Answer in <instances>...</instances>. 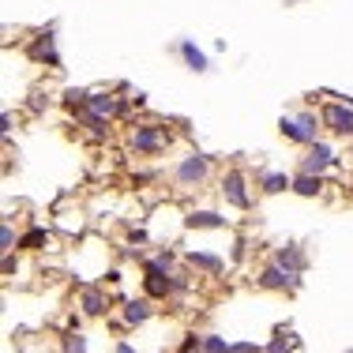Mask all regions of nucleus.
<instances>
[{"mask_svg":"<svg viewBox=\"0 0 353 353\" xmlns=\"http://www.w3.org/2000/svg\"><path fill=\"white\" fill-rule=\"evenodd\" d=\"M165 128H158V124H139L136 132H132V150H139V154H154V150L165 147Z\"/></svg>","mask_w":353,"mask_h":353,"instance_id":"7ed1b4c3","label":"nucleus"},{"mask_svg":"<svg viewBox=\"0 0 353 353\" xmlns=\"http://www.w3.org/2000/svg\"><path fill=\"white\" fill-rule=\"evenodd\" d=\"M117 353H136V350H132L128 342H121V346H117Z\"/></svg>","mask_w":353,"mask_h":353,"instance_id":"393cba45","label":"nucleus"},{"mask_svg":"<svg viewBox=\"0 0 353 353\" xmlns=\"http://www.w3.org/2000/svg\"><path fill=\"white\" fill-rule=\"evenodd\" d=\"M256 285H259V290H297L301 279H297L293 271H285V267L271 263V267H263V271H259Z\"/></svg>","mask_w":353,"mask_h":353,"instance_id":"39448f33","label":"nucleus"},{"mask_svg":"<svg viewBox=\"0 0 353 353\" xmlns=\"http://www.w3.org/2000/svg\"><path fill=\"white\" fill-rule=\"evenodd\" d=\"M207 173H211V158H203V154H188L176 162V181L181 184H203Z\"/></svg>","mask_w":353,"mask_h":353,"instance_id":"20e7f679","label":"nucleus"},{"mask_svg":"<svg viewBox=\"0 0 353 353\" xmlns=\"http://www.w3.org/2000/svg\"><path fill=\"white\" fill-rule=\"evenodd\" d=\"M188 225H192V230H222L225 218L218 214V211H192L188 214Z\"/></svg>","mask_w":353,"mask_h":353,"instance_id":"4468645a","label":"nucleus"},{"mask_svg":"<svg viewBox=\"0 0 353 353\" xmlns=\"http://www.w3.org/2000/svg\"><path fill=\"white\" fill-rule=\"evenodd\" d=\"M259 188H263L267 196H279V192L293 188V176H285V173H267L263 181H259Z\"/></svg>","mask_w":353,"mask_h":353,"instance_id":"dca6fc26","label":"nucleus"},{"mask_svg":"<svg viewBox=\"0 0 353 353\" xmlns=\"http://www.w3.org/2000/svg\"><path fill=\"white\" fill-rule=\"evenodd\" d=\"M30 57L41 61V64H49V68H61V53H57V34H53V30H41V34L34 38Z\"/></svg>","mask_w":353,"mask_h":353,"instance_id":"0eeeda50","label":"nucleus"},{"mask_svg":"<svg viewBox=\"0 0 353 353\" xmlns=\"http://www.w3.org/2000/svg\"><path fill=\"white\" fill-rule=\"evenodd\" d=\"M274 263L285 267V271H293V274H301L305 271V252H301L297 245H282L279 256H274Z\"/></svg>","mask_w":353,"mask_h":353,"instance_id":"f8f14e48","label":"nucleus"},{"mask_svg":"<svg viewBox=\"0 0 353 353\" xmlns=\"http://www.w3.org/2000/svg\"><path fill=\"white\" fill-rule=\"evenodd\" d=\"M346 353H353V350H346Z\"/></svg>","mask_w":353,"mask_h":353,"instance_id":"bb28decb","label":"nucleus"},{"mask_svg":"<svg viewBox=\"0 0 353 353\" xmlns=\"http://www.w3.org/2000/svg\"><path fill=\"white\" fill-rule=\"evenodd\" d=\"M203 353H230V342L222 334H203Z\"/></svg>","mask_w":353,"mask_h":353,"instance_id":"a211bd4d","label":"nucleus"},{"mask_svg":"<svg viewBox=\"0 0 353 353\" xmlns=\"http://www.w3.org/2000/svg\"><path fill=\"white\" fill-rule=\"evenodd\" d=\"M293 192H297V196H319V192H323V181H319V173H297L293 176Z\"/></svg>","mask_w":353,"mask_h":353,"instance_id":"2eb2a0df","label":"nucleus"},{"mask_svg":"<svg viewBox=\"0 0 353 353\" xmlns=\"http://www.w3.org/2000/svg\"><path fill=\"white\" fill-rule=\"evenodd\" d=\"M87 109H94V113H102V117H117L124 109V102H117V98L105 94V90H90V94H87Z\"/></svg>","mask_w":353,"mask_h":353,"instance_id":"9d476101","label":"nucleus"},{"mask_svg":"<svg viewBox=\"0 0 353 353\" xmlns=\"http://www.w3.org/2000/svg\"><path fill=\"white\" fill-rule=\"evenodd\" d=\"M285 4H297V0H285Z\"/></svg>","mask_w":353,"mask_h":353,"instance_id":"a878e982","label":"nucleus"},{"mask_svg":"<svg viewBox=\"0 0 353 353\" xmlns=\"http://www.w3.org/2000/svg\"><path fill=\"white\" fill-rule=\"evenodd\" d=\"M323 128H331V132H342V136H353V105L350 102H331V105H323Z\"/></svg>","mask_w":353,"mask_h":353,"instance_id":"f03ea898","label":"nucleus"},{"mask_svg":"<svg viewBox=\"0 0 353 353\" xmlns=\"http://www.w3.org/2000/svg\"><path fill=\"white\" fill-rule=\"evenodd\" d=\"M222 192H225V199H230L233 207H241V211H245V207L252 203L248 192H245V176H241L237 170H230V173L222 176Z\"/></svg>","mask_w":353,"mask_h":353,"instance_id":"6e6552de","label":"nucleus"},{"mask_svg":"<svg viewBox=\"0 0 353 353\" xmlns=\"http://www.w3.org/2000/svg\"><path fill=\"white\" fill-rule=\"evenodd\" d=\"M267 353H290V342H285V334H274L271 346H267Z\"/></svg>","mask_w":353,"mask_h":353,"instance_id":"4be33fe9","label":"nucleus"},{"mask_svg":"<svg viewBox=\"0 0 353 353\" xmlns=\"http://www.w3.org/2000/svg\"><path fill=\"white\" fill-rule=\"evenodd\" d=\"M68 353H87V339H83V334H72V339H68Z\"/></svg>","mask_w":353,"mask_h":353,"instance_id":"5701e85b","label":"nucleus"},{"mask_svg":"<svg viewBox=\"0 0 353 353\" xmlns=\"http://www.w3.org/2000/svg\"><path fill=\"white\" fill-rule=\"evenodd\" d=\"M339 162V154H334V147H327V143H312L308 147V158L301 162V173H327L331 165Z\"/></svg>","mask_w":353,"mask_h":353,"instance_id":"423d86ee","label":"nucleus"},{"mask_svg":"<svg viewBox=\"0 0 353 353\" xmlns=\"http://www.w3.org/2000/svg\"><path fill=\"white\" fill-rule=\"evenodd\" d=\"M38 245H46V230H30L27 237L19 241V248H38Z\"/></svg>","mask_w":353,"mask_h":353,"instance_id":"aec40b11","label":"nucleus"},{"mask_svg":"<svg viewBox=\"0 0 353 353\" xmlns=\"http://www.w3.org/2000/svg\"><path fill=\"white\" fill-rule=\"evenodd\" d=\"M188 259H192L196 267H203V271H211V274L225 271V259H222V256H211V252H188Z\"/></svg>","mask_w":353,"mask_h":353,"instance_id":"f3484780","label":"nucleus"},{"mask_svg":"<svg viewBox=\"0 0 353 353\" xmlns=\"http://www.w3.org/2000/svg\"><path fill=\"white\" fill-rule=\"evenodd\" d=\"M319 128H323V117H319L316 109H301V113L282 117V121H279L282 136L293 139V143H301V147H312V143L319 139Z\"/></svg>","mask_w":353,"mask_h":353,"instance_id":"f257e3e1","label":"nucleus"},{"mask_svg":"<svg viewBox=\"0 0 353 353\" xmlns=\"http://www.w3.org/2000/svg\"><path fill=\"white\" fill-rule=\"evenodd\" d=\"M147 319H150V301L147 297L128 301V305H124V323H128V327H139V323H147Z\"/></svg>","mask_w":353,"mask_h":353,"instance_id":"ddd939ff","label":"nucleus"},{"mask_svg":"<svg viewBox=\"0 0 353 353\" xmlns=\"http://www.w3.org/2000/svg\"><path fill=\"white\" fill-rule=\"evenodd\" d=\"M0 248H4V256L15 248V230H12L8 222H4V230H0Z\"/></svg>","mask_w":353,"mask_h":353,"instance_id":"412c9836","label":"nucleus"},{"mask_svg":"<svg viewBox=\"0 0 353 353\" xmlns=\"http://www.w3.org/2000/svg\"><path fill=\"white\" fill-rule=\"evenodd\" d=\"M87 94H90V90L68 87V90H64V102H68V105H87Z\"/></svg>","mask_w":353,"mask_h":353,"instance_id":"6ab92c4d","label":"nucleus"},{"mask_svg":"<svg viewBox=\"0 0 353 353\" xmlns=\"http://www.w3.org/2000/svg\"><path fill=\"white\" fill-rule=\"evenodd\" d=\"M79 305H83V312H87V316H102L105 308H109V297H105V290L87 285V290H83V297H79Z\"/></svg>","mask_w":353,"mask_h":353,"instance_id":"9b49d317","label":"nucleus"},{"mask_svg":"<svg viewBox=\"0 0 353 353\" xmlns=\"http://www.w3.org/2000/svg\"><path fill=\"white\" fill-rule=\"evenodd\" d=\"M230 353H259V350L252 346V342H233V346H230Z\"/></svg>","mask_w":353,"mask_h":353,"instance_id":"b1692460","label":"nucleus"},{"mask_svg":"<svg viewBox=\"0 0 353 353\" xmlns=\"http://www.w3.org/2000/svg\"><path fill=\"white\" fill-rule=\"evenodd\" d=\"M173 53H181V57H184V64H188L192 72H207V68H211L207 53L196 46V41H188V38H184V41H176V46H173Z\"/></svg>","mask_w":353,"mask_h":353,"instance_id":"1a4fd4ad","label":"nucleus"}]
</instances>
